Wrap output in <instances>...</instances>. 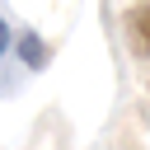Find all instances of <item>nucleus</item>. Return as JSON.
<instances>
[{
	"mask_svg": "<svg viewBox=\"0 0 150 150\" xmlns=\"http://www.w3.org/2000/svg\"><path fill=\"white\" fill-rule=\"evenodd\" d=\"M127 38H131V52L150 61V0L127 9Z\"/></svg>",
	"mask_w": 150,
	"mask_h": 150,
	"instance_id": "f257e3e1",
	"label": "nucleus"
},
{
	"mask_svg": "<svg viewBox=\"0 0 150 150\" xmlns=\"http://www.w3.org/2000/svg\"><path fill=\"white\" fill-rule=\"evenodd\" d=\"M5 47H9V28H5V19H0V56H5Z\"/></svg>",
	"mask_w": 150,
	"mask_h": 150,
	"instance_id": "7ed1b4c3",
	"label": "nucleus"
},
{
	"mask_svg": "<svg viewBox=\"0 0 150 150\" xmlns=\"http://www.w3.org/2000/svg\"><path fill=\"white\" fill-rule=\"evenodd\" d=\"M19 56H23V66L42 70V66H47V47H42V38H38V33H23V38H19Z\"/></svg>",
	"mask_w": 150,
	"mask_h": 150,
	"instance_id": "f03ea898",
	"label": "nucleus"
}]
</instances>
